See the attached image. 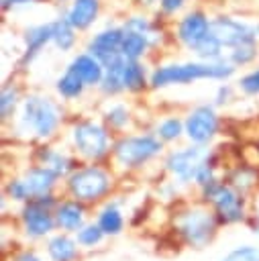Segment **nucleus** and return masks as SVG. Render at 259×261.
<instances>
[{
    "label": "nucleus",
    "instance_id": "1",
    "mask_svg": "<svg viewBox=\"0 0 259 261\" xmlns=\"http://www.w3.org/2000/svg\"><path fill=\"white\" fill-rule=\"evenodd\" d=\"M235 71L230 63L224 61H206V63H184V65H163L153 71L151 75V86L153 88H163L169 84H188L192 80H202V77H228Z\"/></svg>",
    "mask_w": 259,
    "mask_h": 261
},
{
    "label": "nucleus",
    "instance_id": "2",
    "mask_svg": "<svg viewBox=\"0 0 259 261\" xmlns=\"http://www.w3.org/2000/svg\"><path fill=\"white\" fill-rule=\"evenodd\" d=\"M22 126L37 137H49L57 122H59V110L49 98L31 96L24 100L22 106Z\"/></svg>",
    "mask_w": 259,
    "mask_h": 261
},
{
    "label": "nucleus",
    "instance_id": "3",
    "mask_svg": "<svg viewBox=\"0 0 259 261\" xmlns=\"http://www.w3.org/2000/svg\"><path fill=\"white\" fill-rule=\"evenodd\" d=\"M122 35H124V29H104L100 31L98 35H94V39L90 41V47L88 51L100 59V63L106 67H112L116 65L124 55L120 51V43H122Z\"/></svg>",
    "mask_w": 259,
    "mask_h": 261
},
{
    "label": "nucleus",
    "instance_id": "4",
    "mask_svg": "<svg viewBox=\"0 0 259 261\" xmlns=\"http://www.w3.org/2000/svg\"><path fill=\"white\" fill-rule=\"evenodd\" d=\"M161 143L153 137H131L116 145L114 153L116 159L124 165H139L147 159H151L155 153H159Z\"/></svg>",
    "mask_w": 259,
    "mask_h": 261
},
{
    "label": "nucleus",
    "instance_id": "5",
    "mask_svg": "<svg viewBox=\"0 0 259 261\" xmlns=\"http://www.w3.org/2000/svg\"><path fill=\"white\" fill-rule=\"evenodd\" d=\"M69 188L80 200H98L108 190V175L96 167H88L71 175Z\"/></svg>",
    "mask_w": 259,
    "mask_h": 261
},
{
    "label": "nucleus",
    "instance_id": "6",
    "mask_svg": "<svg viewBox=\"0 0 259 261\" xmlns=\"http://www.w3.org/2000/svg\"><path fill=\"white\" fill-rule=\"evenodd\" d=\"M210 33L220 41L222 47H237L247 41H255V33L249 24L228 18V16H218L210 20Z\"/></svg>",
    "mask_w": 259,
    "mask_h": 261
},
{
    "label": "nucleus",
    "instance_id": "7",
    "mask_svg": "<svg viewBox=\"0 0 259 261\" xmlns=\"http://www.w3.org/2000/svg\"><path fill=\"white\" fill-rule=\"evenodd\" d=\"M73 143L86 157H100L108 149V135L96 122H82L73 128Z\"/></svg>",
    "mask_w": 259,
    "mask_h": 261
},
{
    "label": "nucleus",
    "instance_id": "8",
    "mask_svg": "<svg viewBox=\"0 0 259 261\" xmlns=\"http://www.w3.org/2000/svg\"><path fill=\"white\" fill-rule=\"evenodd\" d=\"M218 118L210 106H198L186 120V133L194 143H206L216 133Z\"/></svg>",
    "mask_w": 259,
    "mask_h": 261
},
{
    "label": "nucleus",
    "instance_id": "9",
    "mask_svg": "<svg viewBox=\"0 0 259 261\" xmlns=\"http://www.w3.org/2000/svg\"><path fill=\"white\" fill-rule=\"evenodd\" d=\"M206 161V151L202 147H190L186 151H177L171 153L167 159V167L182 179L188 181L192 177H196L200 165Z\"/></svg>",
    "mask_w": 259,
    "mask_h": 261
},
{
    "label": "nucleus",
    "instance_id": "10",
    "mask_svg": "<svg viewBox=\"0 0 259 261\" xmlns=\"http://www.w3.org/2000/svg\"><path fill=\"white\" fill-rule=\"evenodd\" d=\"M212 230H214V220L204 210L188 212L182 220V234L196 247H202L204 243H208L212 237Z\"/></svg>",
    "mask_w": 259,
    "mask_h": 261
},
{
    "label": "nucleus",
    "instance_id": "11",
    "mask_svg": "<svg viewBox=\"0 0 259 261\" xmlns=\"http://www.w3.org/2000/svg\"><path fill=\"white\" fill-rule=\"evenodd\" d=\"M206 196L216 204V208L224 220H239L243 216L241 214V198L228 186L216 184L212 179L210 184H206Z\"/></svg>",
    "mask_w": 259,
    "mask_h": 261
},
{
    "label": "nucleus",
    "instance_id": "12",
    "mask_svg": "<svg viewBox=\"0 0 259 261\" xmlns=\"http://www.w3.org/2000/svg\"><path fill=\"white\" fill-rule=\"evenodd\" d=\"M210 33V20L202 14V12H190L182 18L179 27H177V39L188 45L190 49L196 47L206 35Z\"/></svg>",
    "mask_w": 259,
    "mask_h": 261
},
{
    "label": "nucleus",
    "instance_id": "13",
    "mask_svg": "<svg viewBox=\"0 0 259 261\" xmlns=\"http://www.w3.org/2000/svg\"><path fill=\"white\" fill-rule=\"evenodd\" d=\"M47 206H45V200H39V202H33L31 206L24 208L22 218H24V224H27L31 234L39 237V234H45L53 228V218H51Z\"/></svg>",
    "mask_w": 259,
    "mask_h": 261
},
{
    "label": "nucleus",
    "instance_id": "14",
    "mask_svg": "<svg viewBox=\"0 0 259 261\" xmlns=\"http://www.w3.org/2000/svg\"><path fill=\"white\" fill-rule=\"evenodd\" d=\"M82 80L86 86H94V84H100L102 77H104V65L100 63L98 57H94L92 53H82L77 55L71 65H69Z\"/></svg>",
    "mask_w": 259,
    "mask_h": 261
},
{
    "label": "nucleus",
    "instance_id": "15",
    "mask_svg": "<svg viewBox=\"0 0 259 261\" xmlns=\"http://www.w3.org/2000/svg\"><path fill=\"white\" fill-rule=\"evenodd\" d=\"M98 8H100V2L98 0H73L65 18L71 22L73 29L84 31V29H88L96 20Z\"/></svg>",
    "mask_w": 259,
    "mask_h": 261
},
{
    "label": "nucleus",
    "instance_id": "16",
    "mask_svg": "<svg viewBox=\"0 0 259 261\" xmlns=\"http://www.w3.org/2000/svg\"><path fill=\"white\" fill-rule=\"evenodd\" d=\"M55 175L57 173H53L47 167H43V169H31L24 175V179L20 181L22 184V190H24V198H29V196H43L53 186Z\"/></svg>",
    "mask_w": 259,
    "mask_h": 261
},
{
    "label": "nucleus",
    "instance_id": "17",
    "mask_svg": "<svg viewBox=\"0 0 259 261\" xmlns=\"http://www.w3.org/2000/svg\"><path fill=\"white\" fill-rule=\"evenodd\" d=\"M24 41H27V55H24V61H31L49 41H53V24L47 22V24H39V27L29 29L27 35H24Z\"/></svg>",
    "mask_w": 259,
    "mask_h": 261
},
{
    "label": "nucleus",
    "instance_id": "18",
    "mask_svg": "<svg viewBox=\"0 0 259 261\" xmlns=\"http://www.w3.org/2000/svg\"><path fill=\"white\" fill-rule=\"evenodd\" d=\"M149 45V37L147 35H141L137 31H126L124 29V35H122V43H120V51L126 59H139L145 49Z\"/></svg>",
    "mask_w": 259,
    "mask_h": 261
},
{
    "label": "nucleus",
    "instance_id": "19",
    "mask_svg": "<svg viewBox=\"0 0 259 261\" xmlns=\"http://www.w3.org/2000/svg\"><path fill=\"white\" fill-rule=\"evenodd\" d=\"M120 75H122V86L126 90H133V92L135 90H143V86H145V69L137 59H124Z\"/></svg>",
    "mask_w": 259,
    "mask_h": 261
},
{
    "label": "nucleus",
    "instance_id": "20",
    "mask_svg": "<svg viewBox=\"0 0 259 261\" xmlns=\"http://www.w3.org/2000/svg\"><path fill=\"white\" fill-rule=\"evenodd\" d=\"M51 24H53V43H55V47L61 49V51L71 49L73 43H75V35H73L75 29L71 27V22L67 18H59Z\"/></svg>",
    "mask_w": 259,
    "mask_h": 261
},
{
    "label": "nucleus",
    "instance_id": "21",
    "mask_svg": "<svg viewBox=\"0 0 259 261\" xmlns=\"http://www.w3.org/2000/svg\"><path fill=\"white\" fill-rule=\"evenodd\" d=\"M84 80L71 69L67 67V71L57 80V92L63 96V98H77L84 90Z\"/></svg>",
    "mask_w": 259,
    "mask_h": 261
},
{
    "label": "nucleus",
    "instance_id": "22",
    "mask_svg": "<svg viewBox=\"0 0 259 261\" xmlns=\"http://www.w3.org/2000/svg\"><path fill=\"white\" fill-rule=\"evenodd\" d=\"M57 222H59V226H63L67 230H75L82 224V208L73 202L63 204L57 210Z\"/></svg>",
    "mask_w": 259,
    "mask_h": 261
},
{
    "label": "nucleus",
    "instance_id": "23",
    "mask_svg": "<svg viewBox=\"0 0 259 261\" xmlns=\"http://www.w3.org/2000/svg\"><path fill=\"white\" fill-rule=\"evenodd\" d=\"M49 255L55 261H69L75 257V247L67 237H55L49 243Z\"/></svg>",
    "mask_w": 259,
    "mask_h": 261
},
{
    "label": "nucleus",
    "instance_id": "24",
    "mask_svg": "<svg viewBox=\"0 0 259 261\" xmlns=\"http://www.w3.org/2000/svg\"><path fill=\"white\" fill-rule=\"evenodd\" d=\"M194 49V53L198 55V57H202V59H206V61H212V59H216L218 55H220V49H222V45H220V41L212 35V33H208L196 47H192Z\"/></svg>",
    "mask_w": 259,
    "mask_h": 261
},
{
    "label": "nucleus",
    "instance_id": "25",
    "mask_svg": "<svg viewBox=\"0 0 259 261\" xmlns=\"http://www.w3.org/2000/svg\"><path fill=\"white\" fill-rule=\"evenodd\" d=\"M98 226L102 228V232L116 234V232L122 228V216L118 214L116 208H106V210L100 214V222H98Z\"/></svg>",
    "mask_w": 259,
    "mask_h": 261
},
{
    "label": "nucleus",
    "instance_id": "26",
    "mask_svg": "<svg viewBox=\"0 0 259 261\" xmlns=\"http://www.w3.org/2000/svg\"><path fill=\"white\" fill-rule=\"evenodd\" d=\"M255 55H257L255 41H247V43H241V45L232 47V51H230V61L237 63V65H245V63L253 61Z\"/></svg>",
    "mask_w": 259,
    "mask_h": 261
},
{
    "label": "nucleus",
    "instance_id": "27",
    "mask_svg": "<svg viewBox=\"0 0 259 261\" xmlns=\"http://www.w3.org/2000/svg\"><path fill=\"white\" fill-rule=\"evenodd\" d=\"M124 29H126V31H137V33H141V35H147L149 39H151V35H153L151 22H149L147 18H143V16H131V18L124 22Z\"/></svg>",
    "mask_w": 259,
    "mask_h": 261
},
{
    "label": "nucleus",
    "instance_id": "28",
    "mask_svg": "<svg viewBox=\"0 0 259 261\" xmlns=\"http://www.w3.org/2000/svg\"><path fill=\"white\" fill-rule=\"evenodd\" d=\"M179 133H182V122H179L177 118H167V120H163L161 126H159V135H161V139H165V141H171V139L179 137Z\"/></svg>",
    "mask_w": 259,
    "mask_h": 261
},
{
    "label": "nucleus",
    "instance_id": "29",
    "mask_svg": "<svg viewBox=\"0 0 259 261\" xmlns=\"http://www.w3.org/2000/svg\"><path fill=\"white\" fill-rule=\"evenodd\" d=\"M45 167L59 175V173H65V171L69 169V161H67L65 157L57 155V153H49V155L45 157Z\"/></svg>",
    "mask_w": 259,
    "mask_h": 261
},
{
    "label": "nucleus",
    "instance_id": "30",
    "mask_svg": "<svg viewBox=\"0 0 259 261\" xmlns=\"http://www.w3.org/2000/svg\"><path fill=\"white\" fill-rule=\"evenodd\" d=\"M257 259H259L257 249H253V247H241V249H235L232 253H228L222 261H257Z\"/></svg>",
    "mask_w": 259,
    "mask_h": 261
},
{
    "label": "nucleus",
    "instance_id": "31",
    "mask_svg": "<svg viewBox=\"0 0 259 261\" xmlns=\"http://www.w3.org/2000/svg\"><path fill=\"white\" fill-rule=\"evenodd\" d=\"M100 239H102V228L100 226H86L77 234V241L82 245H96Z\"/></svg>",
    "mask_w": 259,
    "mask_h": 261
},
{
    "label": "nucleus",
    "instance_id": "32",
    "mask_svg": "<svg viewBox=\"0 0 259 261\" xmlns=\"http://www.w3.org/2000/svg\"><path fill=\"white\" fill-rule=\"evenodd\" d=\"M241 90L247 92V94H259V69L257 71H251L249 75H245L241 82Z\"/></svg>",
    "mask_w": 259,
    "mask_h": 261
},
{
    "label": "nucleus",
    "instance_id": "33",
    "mask_svg": "<svg viewBox=\"0 0 259 261\" xmlns=\"http://www.w3.org/2000/svg\"><path fill=\"white\" fill-rule=\"evenodd\" d=\"M16 98H18V94H16V90H12V88H6V90L2 92V100H0L2 116H6V114L10 112V108H14V104H16Z\"/></svg>",
    "mask_w": 259,
    "mask_h": 261
},
{
    "label": "nucleus",
    "instance_id": "34",
    "mask_svg": "<svg viewBox=\"0 0 259 261\" xmlns=\"http://www.w3.org/2000/svg\"><path fill=\"white\" fill-rule=\"evenodd\" d=\"M126 110L122 108V106H116V108H112L110 112H108V122L112 124V126H122V124H126Z\"/></svg>",
    "mask_w": 259,
    "mask_h": 261
},
{
    "label": "nucleus",
    "instance_id": "35",
    "mask_svg": "<svg viewBox=\"0 0 259 261\" xmlns=\"http://www.w3.org/2000/svg\"><path fill=\"white\" fill-rule=\"evenodd\" d=\"M159 6H161L163 12L171 14V12H177L184 6V0H159Z\"/></svg>",
    "mask_w": 259,
    "mask_h": 261
},
{
    "label": "nucleus",
    "instance_id": "36",
    "mask_svg": "<svg viewBox=\"0 0 259 261\" xmlns=\"http://www.w3.org/2000/svg\"><path fill=\"white\" fill-rule=\"evenodd\" d=\"M35 0H2V8L4 10H8L10 6L14 8V6H24V4H33Z\"/></svg>",
    "mask_w": 259,
    "mask_h": 261
},
{
    "label": "nucleus",
    "instance_id": "37",
    "mask_svg": "<svg viewBox=\"0 0 259 261\" xmlns=\"http://www.w3.org/2000/svg\"><path fill=\"white\" fill-rule=\"evenodd\" d=\"M226 96H228V88H220V92H218V100H216V102H218V104H222Z\"/></svg>",
    "mask_w": 259,
    "mask_h": 261
},
{
    "label": "nucleus",
    "instance_id": "38",
    "mask_svg": "<svg viewBox=\"0 0 259 261\" xmlns=\"http://www.w3.org/2000/svg\"><path fill=\"white\" fill-rule=\"evenodd\" d=\"M20 261H37V259H35V257H31V255H27V257H22Z\"/></svg>",
    "mask_w": 259,
    "mask_h": 261
},
{
    "label": "nucleus",
    "instance_id": "39",
    "mask_svg": "<svg viewBox=\"0 0 259 261\" xmlns=\"http://www.w3.org/2000/svg\"><path fill=\"white\" fill-rule=\"evenodd\" d=\"M257 35H259V27H257Z\"/></svg>",
    "mask_w": 259,
    "mask_h": 261
}]
</instances>
